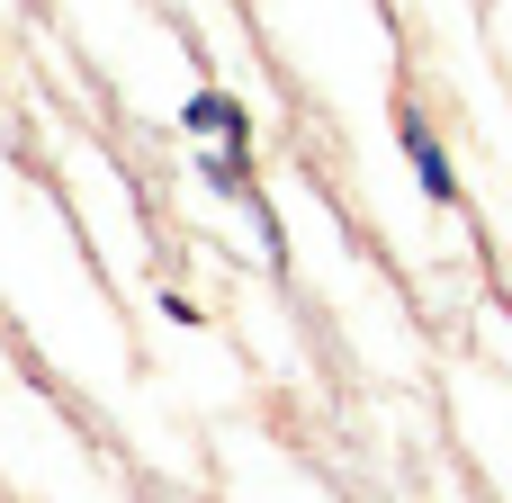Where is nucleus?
<instances>
[{"instance_id":"nucleus-1","label":"nucleus","mask_w":512,"mask_h":503,"mask_svg":"<svg viewBox=\"0 0 512 503\" xmlns=\"http://www.w3.org/2000/svg\"><path fill=\"white\" fill-rule=\"evenodd\" d=\"M189 126L198 135H243V108L234 99H189Z\"/></svg>"},{"instance_id":"nucleus-2","label":"nucleus","mask_w":512,"mask_h":503,"mask_svg":"<svg viewBox=\"0 0 512 503\" xmlns=\"http://www.w3.org/2000/svg\"><path fill=\"white\" fill-rule=\"evenodd\" d=\"M405 153H414V162H423V180H432V198H450V162H441V153H432V135H423V126H414V117H405Z\"/></svg>"}]
</instances>
